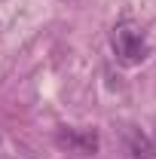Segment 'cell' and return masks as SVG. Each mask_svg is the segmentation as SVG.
<instances>
[{
  "mask_svg": "<svg viewBox=\"0 0 156 159\" xmlns=\"http://www.w3.org/2000/svg\"><path fill=\"white\" fill-rule=\"evenodd\" d=\"M113 52L122 64H141L147 58V40L141 34V28L132 21H119L113 28Z\"/></svg>",
  "mask_w": 156,
  "mask_h": 159,
  "instance_id": "cell-1",
  "label": "cell"
},
{
  "mask_svg": "<svg viewBox=\"0 0 156 159\" xmlns=\"http://www.w3.org/2000/svg\"><path fill=\"white\" fill-rule=\"evenodd\" d=\"M58 144L67 147L71 153L92 156V153H98V132L95 129H61L58 132Z\"/></svg>",
  "mask_w": 156,
  "mask_h": 159,
  "instance_id": "cell-2",
  "label": "cell"
},
{
  "mask_svg": "<svg viewBox=\"0 0 156 159\" xmlns=\"http://www.w3.org/2000/svg\"><path fill=\"white\" fill-rule=\"evenodd\" d=\"M126 138H129V150H132V156H135V159H156L153 144L147 141V135H141L138 129H132Z\"/></svg>",
  "mask_w": 156,
  "mask_h": 159,
  "instance_id": "cell-3",
  "label": "cell"
}]
</instances>
